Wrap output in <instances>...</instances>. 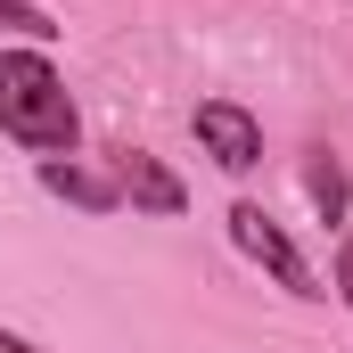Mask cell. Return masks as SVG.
<instances>
[{
	"label": "cell",
	"mask_w": 353,
	"mask_h": 353,
	"mask_svg": "<svg viewBox=\"0 0 353 353\" xmlns=\"http://www.w3.org/2000/svg\"><path fill=\"white\" fill-rule=\"evenodd\" d=\"M0 353H50V345H33V337H17V329H0Z\"/></svg>",
	"instance_id": "9"
},
{
	"label": "cell",
	"mask_w": 353,
	"mask_h": 353,
	"mask_svg": "<svg viewBox=\"0 0 353 353\" xmlns=\"http://www.w3.org/2000/svg\"><path fill=\"white\" fill-rule=\"evenodd\" d=\"M337 296H345V304H353V239H345V247H337Z\"/></svg>",
	"instance_id": "8"
},
{
	"label": "cell",
	"mask_w": 353,
	"mask_h": 353,
	"mask_svg": "<svg viewBox=\"0 0 353 353\" xmlns=\"http://www.w3.org/2000/svg\"><path fill=\"white\" fill-rule=\"evenodd\" d=\"M230 247H239L247 263H263L271 279L288 288V296H321V279H312V263L296 255V239H288V230L271 222V214L255 205V197H239V205H230Z\"/></svg>",
	"instance_id": "2"
},
{
	"label": "cell",
	"mask_w": 353,
	"mask_h": 353,
	"mask_svg": "<svg viewBox=\"0 0 353 353\" xmlns=\"http://www.w3.org/2000/svg\"><path fill=\"white\" fill-rule=\"evenodd\" d=\"M41 189L66 197V205H83V214H115V205H123L115 173H90V165H74V157H41Z\"/></svg>",
	"instance_id": "5"
},
{
	"label": "cell",
	"mask_w": 353,
	"mask_h": 353,
	"mask_svg": "<svg viewBox=\"0 0 353 353\" xmlns=\"http://www.w3.org/2000/svg\"><path fill=\"white\" fill-rule=\"evenodd\" d=\"M304 197L321 205V222H345V214H353V181H345V165H337L329 148L304 157Z\"/></svg>",
	"instance_id": "6"
},
{
	"label": "cell",
	"mask_w": 353,
	"mask_h": 353,
	"mask_svg": "<svg viewBox=\"0 0 353 353\" xmlns=\"http://www.w3.org/2000/svg\"><path fill=\"white\" fill-rule=\"evenodd\" d=\"M0 132L33 157H74L83 115H74L66 74L50 66V50H0Z\"/></svg>",
	"instance_id": "1"
},
{
	"label": "cell",
	"mask_w": 353,
	"mask_h": 353,
	"mask_svg": "<svg viewBox=\"0 0 353 353\" xmlns=\"http://www.w3.org/2000/svg\"><path fill=\"white\" fill-rule=\"evenodd\" d=\"M115 189H123V205H140V214H157V222H173L189 214V189L165 157H148V148H115Z\"/></svg>",
	"instance_id": "4"
},
{
	"label": "cell",
	"mask_w": 353,
	"mask_h": 353,
	"mask_svg": "<svg viewBox=\"0 0 353 353\" xmlns=\"http://www.w3.org/2000/svg\"><path fill=\"white\" fill-rule=\"evenodd\" d=\"M189 132H197V148H205L222 173H255V165H263V123H255L239 99H197V107H189Z\"/></svg>",
	"instance_id": "3"
},
{
	"label": "cell",
	"mask_w": 353,
	"mask_h": 353,
	"mask_svg": "<svg viewBox=\"0 0 353 353\" xmlns=\"http://www.w3.org/2000/svg\"><path fill=\"white\" fill-rule=\"evenodd\" d=\"M0 33H17V41H25V50H41V41H50V33H58V25H50V17H41V8H25V0H0Z\"/></svg>",
	"instance_id": "7"
}]
</instances>
